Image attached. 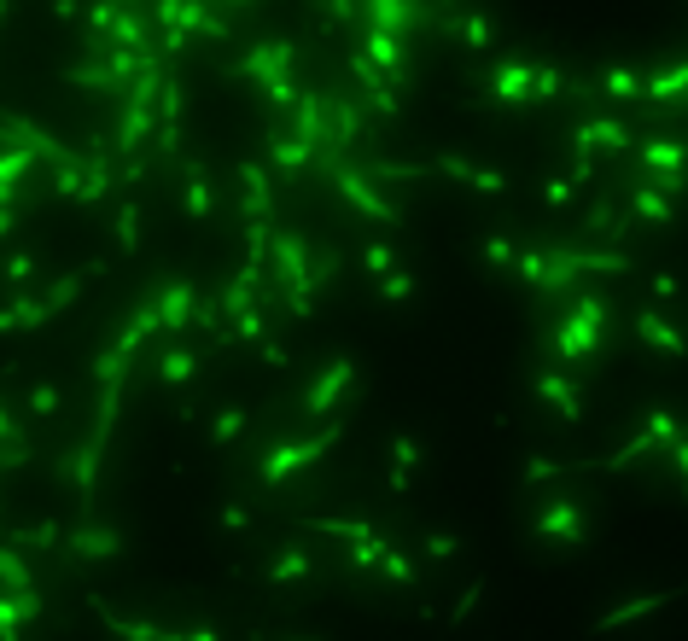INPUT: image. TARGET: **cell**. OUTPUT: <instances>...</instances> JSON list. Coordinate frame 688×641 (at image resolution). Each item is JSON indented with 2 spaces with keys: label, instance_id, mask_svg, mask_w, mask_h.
I'll return each instance as SVG.
<instances>
[{
  "label": "cell",
  "instance_id": "4dcf8cb0",
  "mask_svg": "<svg viewBox=\"0 0 688 641\" xmlns=\"http://www.w3.org/2000/svg\"><path fill=\"white\" fill-rule=\"evenodd\" d=\"M30 408H35V414H53V408H59V391H53V385H35Z\"/></svg>",
  "mask_w": 688,
  "mask_h": 641
},
{
  "label": "cell",
  "instance_id": "74e56055",
  "mask_svg": "<svg viewBox=\"0 0 688 641\" xmlns=\"http://www.w3.org/2000/svg\"><path fill=\"white\" fill-rule=\"evenodd\" d=\"M234 6H245V0H234Z\"/></svg>",
  "mask_w": 688,
  "mask_h": 641
},
{
  "label": "cell",
  "instance_id": "d4e9b609",
  "mask_svg": "<svg viewBox=\"0 0 688 641\" xmlns=\"http://www.w3.org/2000/svg\"><path fill=\"white\" fill-rule=\"evenodd\" d=\"M391 455H397V473H403V478L420 467V443H414V438H397V443H391Z\"/></svg>",
  "mask_w": 688,
  "mask_h": 641
},
{
  "label": "cell",
  "instance_id": "7c38bea8",
  "mask_svg": "<svg viewBox=\"0 0 688 641\" xmlns=\"http://www.w3.org/2000/svg\"><path fill=\"white\" fill-rule=\"evenodd\" d=\"M438 169H444V175H455V181H467V187H479V193H502V187H508V175L467 164V158H455V152H444V158H438Z\"/></svg>",
  "mask_w": 688,
  "mask_h": 641
},
{
  "label": "cell",
  "instance_id": "f546056e",
  "mask_svg": "<svg viewBox=\"0 0 688 641\" xmlns=\"http://www.w3.org/2000/svg\"><path fill=\"white\" fill-rule=\"evenodd\" d=\"M461 35H467V47H490V24H484V12H473V18L461 24Z\"/></svg>",
  "mask_w": 688,
  "mask_h": 641
},
{
  "label": "cell",
  "instance_id": "8d00e7d4",
  "mask_svg": "<svg viewBox=\"0 0 688 641\" xmlns=\"http://www.w3.org/2000/svg\"><path fill=\"white\" fill-rule=\"evenodd\" d=\"M0 18H6V0H0Z\"/></svg>",
  "mask_w": 688,
  "mask_h": 641
},
{
  "label": "cell",
  "instance_id": "3957f363",
  "mask_svg": "<svg viewBox=\"0 0 688 641\" xmlns=\"http://www.w3.org/2000/svg\"><path fill=\"white\" fill-rule=\"evenodd\" d=\"M601 333H607V298H578L572 315L560 321V338H554V344H560L566 362H584V356H595Z\"/></svg>",
  "mask_w": 688,
  "mask_h": 641
},
{
  "label": "cell",
  "instance_id": "d6a6232c",
  "mask_svg": "<svg viewBox=\"0 0 688 641\" xmlns=\"http://www.w3.org/2000/svg\"><path fill=\"white\" fill-rule=\"evenodd\" d=\"M426 548H432V560H449V554H455V537L438 531V537H426Z\"/></svg>",
  "mask_w": 688,
  "mask_h": 641
},
{
  "label": "cell",
  "instance_id": "4fadbf2b",
  "mask_svg": "<svg viewBox=\"0 0 688 641\" xmlns=\"http://www.w3.org/2000/svg\"><path fill=\"white\" fill-rule=\"evenodd\" d=\"M152 135V105L129 100V111H123V123H117V152H135L140 140Z\"/></svg>",
  "mask_w": 688,
  "mask_h": 641
},
{
  "label": "cell",
  "instance_id": "7402d4cb",
  "mask_svg": "<svg viewBox=\"0 0 688 641\" xmlns=\"http://www.w3.org/2000/svg\"><path fill=\"white\" fill-rule=\"evenodd\" d=\"M117 245H123V251H140V204H123V210H117Z\"/></svg>",
  "mask_w": 688,
  "mask_h": 641
},
{
  "label": "cell",
  "instance_id": "8992f818",
  "mask_svg": "<svg viewBox=\"0 0 688 641\" xmlns=\"http://www.w3.org/2000/svg\"><path fill=\"white\" fill-rule=\"evenodd\" d=\"M152 315H158L164 333L193 327V286H187V280H164V286L152 292Z\"/></svg>",
  "mask_w": 688,
  "mask_h": 641
},
{
  "label": "cell",
  "instance_id": "7a4b0ae2",
  "mask_svg": "<svg viewBox=\"0 0 688 641\" xmlns=\"http://www.w3.org/2000/svg\"><path fill=\"white\" fill-rule=\"evenodd\" d=\"M269 263H275V280L292 292V309H310V245H304V234H292V228H280L275 239H269Z\"/></svg>",
  "mask_w": 688,
  "mask_h": 641
},
{
  "label": "cell",
  "instance_id": "1f68e13d",
  "mask_svg": "<svg viewBox=\"0 0 688 641\" xmlns=\"http://www.w3.org/2000/svg\"><path fill=\"white\" fill-rule=\"evenodd\" d=\"M368 274H391V251L385 245H368Z\"/></svg>",
  "mask_w": 688,
  "mask_h": 641
},
{
  "label": "cell",
  "instance_id": "52a82bcc",
  "mask_svg": "<svg viewBox=\"0 0 688 641\" xmlns=\"http://www.w3.org/2000/svg\"><path fill=\"white\" fill-rule=\"evenodd\" d=\"M350 379H356V368H350V362H327V368L315 373V385L310 391H304V414H333V403H339L344 397V385H350Z\"/></svg>",
  "mask_w": 688,
  "mask_h": 641
},
{
  "label": "cell",
  "instance_id": "6da1fadb",
  "mask_svg": "<svg viewBox=\"0 0 688 641\" xmlns=\"http://www.w3.org/2000/svg\"><path fill=\"white\" fill-rule=\"evenodd\" d=\"M240 76H251L275 105L298 100V82H292V41H257V47L240 59Z\"/></svg>",
  "mask_w": 688,
  "mask_h": 641
},
{
  "label": "cell",
  "instance_id": "5bb4252c",
  "mask_svg": "<svg viewBox=\"0 0 688 641\" xmlns=\"http://www.w3.org/2000/svg\"><path fill=\"white\" fill-rule=\"evenodd\" d=\"M269 158H275V169H286V175L315 164V152L304 146V140H292V135H275V140H269Z\"/></svg>",
  "mask_w": 688,
  "mask_h": 641
},
{
  "label": "cell",
  "instance_id": "d6986e66",
  "mask_svg": "<svg viewBox=\"0 0 688 641\" xmlns=\"http://www.w3.org/2000/svg\"><path fill=\"white\" fill-rule=\"evenodd\" d=\"M193 368H199V362H193V350H164L158 379H164V385H187V379H193Z\"/></svg>",
  "mask_w": 688,
  "mask_h": 641
},
{
  "label": "cell",
  "instance_id": "603a6c76",
  "mask_svg": "<svg viewBox=\"0 0 688 641\" xmlns=\"http://www.w3.org/2000/svg\"><path fill=\"white\" fill-rule=\"evenodd\" d=\"M636 216H642V222H671V204L659 199L654 187H642V193H636Z\"/></svg>",
  "mask_w": 688,
  "mask_h": 641
},
{
  "label": "cell",
  "instance_id": "9c48e42d",
  "mask_svg": "<svg viewBox=\"0 0 688 641\" xmlns=\"http://www.w3.org/2000/svg\"><path fill=\"white\" fill-rule=\"evenodd\" d=\"M65 548L76 554V560H111V554H123V537L88 519V525H76V531H70V542H65Z\"/></svg>",
  "mask_w": 688,
  "mask_h": 641
},
{
  "label": "cell",
  "instance_id": "e0dca14e",
  "mask_svg": "<svg viewBox=\"0 0 688 641\" xmlns=\"http://www.w3.org/2000/svg\"><path fill=\"white\" fill-rule=\"evenodd\" d=\"M537 391H543V397H549V403L560 408V420H578V391H572L566 379H554V373H543V379H537Z\"/></svg>",
  "mask_w": 688,
  "mask_h": 641
},
{
  "label": "cell",
  "instance_id": "f1b7e54d",
  "mask_svg": "<svg viewBox=\"0 0 688 641\" xmlns=\"http://www.w3.org/2000/svg\"><path fill=\"white\" fill-rule=\"evenodd\" d=\"M240 426H245L240 408H222V420H216V443H234L240 438Z\"/></svg>",
  "mask_w": 688,
  "mask_h": 641
},
{
  "label": "cell",
  "instance_id": "484cf974",
  "mask_svg": "<svg viewBox=\"0 0 688 641\" xmlns=\"http://www.w3.org/2000/svg\"><path fill=\"white\" fill-rule=\"evenodd\" d=\"M379 292H385V298H397V304H403V298H409V292H414V274H403V269H391V274H385V280H379Z\"/></svg>",
  "mask_w": 688,
  "mask_h": 641
},
{
  "label": "cell",
  "instance_id": "2e32d148",
  "mask_svg": "<svg viewBox=\"0 0 688 641\" xmlns=\"http://www.w3.org/2000/svg\"><path fill=\"white\" fill-rule=\"evenodd\" d=\"M0 589H6V595H30V589H35L30 566H24L12 548H0Z\"/></svg>",
  "mask_w": 688,
  "mask_h": 641
},
{
  "label": "cell",
  "instance_id": "ba28073f",
  "mask_svg": "<svg viewBox=\"0 0 688 641\" xmlns=\"http://www.w3.org/2000/svg\"><path fill=\"white\" fill-rule=\"evenodd\" d=\"M537 537H549V542H584V507L566 502V496H554V502L537 513Z\"/></svg>",
  "mask_w": 688,
  "mask_h": 641
},
{
  "label": "cell",
  "instance_id": "9a60e30c",
  "mask_svg": "<svg viewBox=\"0 0 688 641\" xmlns=\"http://www.w3.org/2000/svg\"><path fill=\"white\" fill-rule=\"evenodd\" d=\"M636 338H642V344H659V350H671V356H683V333L665 327L659 315H642V321H636Z\"/></svg>",
  "mask_w": 688,
  "mask_h": 641
},
{
  "label": "cell",
  "instance_id": "ffe728a7",
  "mask_svg": "<svg viewBox=\"0 0 688 641\" xmlns=\"http://www.w3.org/2000/svg\"><path fill=\"white\" fill-rule=\"evenodd\" d=\"M269 577H310V554H304V548H280L275 560H269Z\"/></svg>",
  "mask_w": 688,
  "mask_h": 641
},
{
  "label": "cell",
  "instance_id": "cb8c5ba5",
  "mask_svg": "<svg viewBox=\"0 0 688 641\" xmlns=\"http://www.w3.org/2000/svg\"><path fill=\"white\" fill-rule=\"evenodd\" d=\"M379 572L391 577V583H409V577H414V566L403 560V554H397V548H385V554H379Z\"/></svg>",
  "mask_w": 688,
  "mask_h": 641
},
{
  "label": "cell",
  "instance_id": "5b68a950",
  "mask_svg": "<svg viewBox=\"0 0 688 641\" xmlns=\"http://www.w3.org/2000/svg\"><path fill=\"white\" fill-rule=\"evenodd\" d=\"M362 6H368V30H385V35H397V41L426 24L420 0H362Z\"/></svg>",
  "mask_w": 688,
  "mask_h": 641
},
{
  "label": "cell",
  "instance_id": "83f0119b",
  "mask_svg": "<svg viewBox=\"0 0 688 641\" xmlns=\"http://www.w3.org/2000/svg\"><path fill=\"white\" fill-rule=\"evenodd\" d=\"M584 234H619V228H613V204H595V210H589Z\"/></svg>",
  "mask_w": 688,
  "mask_h": 641
},
{
  "label": "cell",
  "instance_id": "836d02e7",
  "mask_svg": "<svg viewBox=\"0 0 688 641\" xmlns=\"http://www.w3.org/2000/svg\"><path fill=\"white\" fill-rule=\"evenodd\" d=\"M30 269H35V257H12V263H6V280H18V286H24Z\"/></svg>",
  "mask_w": 688,
  "mask_h": 641
},
{
  "label": "cell",
  "instance_id": "30bf717a",
  "mask_svg": "<svg viewBox=\"0 0 688 641\" xmlns=\"http://www.w3.org/2000/svg\"><path fill=\"white\" fill-rule=\"evenodd\" d=\"M601 146H607V152H624V146H630V123H624V117H595V123H584V129H578V152H601Z\"/></svg>",
  "mask_w": 688,
  "mask_h": 641
},
{
  "label": "cell",
  "instance_id": "e575fe53",
  "mask_svg": "<svg viewBox=\"0 0 688 641\" xmlns=\"http://www.w3.org/2000/svg\"><path fill=\"white\" fill-rule=\"evenodd\" d=\"M572 199V181H549V204H566Z\"/></svg>",
  "mask_w": 688,
  "mask_h": 641
},
{
  "label": "cell",
  "instance_id": "ac0fdd59",
  "mask_svg": "<svg viewBox=\"0 0 688 641\" xmlns=\"http://www.w3.org/2000/svg\"><path fill=\"white\" fill-rule=\"evenodd\" d=\"M642 94H648V100H677V94H683V65H671V70H648V76H642Z\"/></svg>",
  "mask_w": 688,
  "mask_h": 641
},
{
  "label": "cell",
  "instance_id": "4316f807",
  "mask_svg": "<svg viewBox=\"0 0 688 641\" xmlns=\"http://www.w3.org/2000/svg\"><path fill=\"white\" fill-rule=\"evenodd\" d=\"M187 210H193V216H210V187H205V175H193V181H187Z\"/></svg>",
  "mask_w": 688,
  "mask_h": 641
},
{
  "label": "cell",
  "instance_id": "277c9868",
  "mask_svg": "<svg viewBox=\"0 0 688 641\" xmlns=\"http://www.w3.org/2000/svg\"><path fill=\"white\" fill-rule=\"evenodd\" d=\"M333 438H339V426H327V432H315V438H304V443H275V449L263 455V467H257V478H263V484H280V478L304 473L310 461H321V455L333 449Z\"/></svg>",
  "mask_w": 688,
  "mask_h": 641
},
{
  "label": "cell",
  "instance_id": "44dd1931",
  "mask_svg": "<svg viewBox=\"0 0 688 641\" xmlns=\"http://www.w3.org/2000/svg\"><path fill=\"white\" fill-rule=\"evenodd\" d=\"M601 88H607V100H636V94H642V76H636V70H607Z\"/></svg>",
  "mask_w": 688,
  "mask_h": 641
},
{
  "label": "cell",
  "instance_id": "d590c367",
  "mask_svg": "<svg viewBox=\"0 0 688 641\" xmlns=\"http://www.w3.org/2000/svg\"><path fill=\"white\" fill-rule=\"evenodd\" d=\"M12 222H18V216H12V204H0V239L12 234Z\"/></svg>",
  "mask_w": 688,
  "mask_h": 641
},
{
  "label": "cell",
  "instance_id": "8fae6325",
  "mask_svg": "<svg viewBox=\"0 0 688 641\" xmlns=\"http://www.w3.org/2000/svg\"><path fill=\"white\" fill-rule=\"evenodd\" d=\"M490 94H496V100L525 105V100H531V65H514V59H508V65H496V70H490Z\"/></svg>",
  "mask_w": 688,
  "mask_h": 641
}]
</instances>
